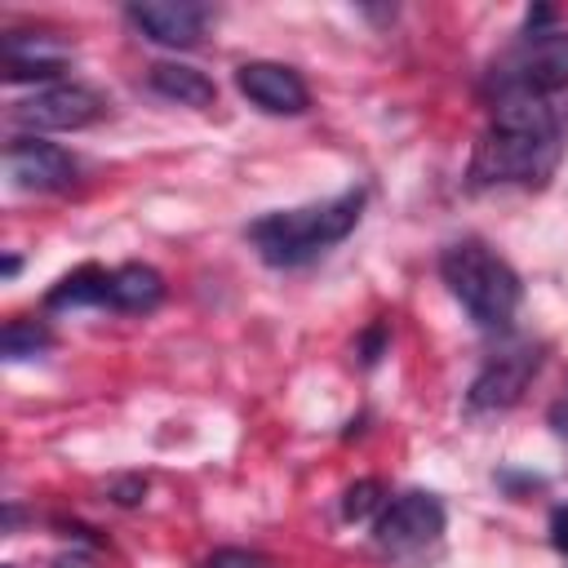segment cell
<instances>
[{
  "instance_id": "ba28073f",
  "label": "cell",
  "mask_w": 568,
  "mask_h": 568,
  "mask_svg": "<svg viewBox=\"0 0 568 568\" xmlns=\"http://www.w3.org/2000/svg\"><path fill=\"white\" fill-rule=\"evenodd\" d=\"M209 18H213V9L209 4H195V0H142V4H129V22L146 40L169 44V49L200 44Z\"/></svg>"
},
{
  "instance_id": "5b68a950",
  "label": "cell",
  "mask_w": 568,
  "mask_h": 568,
  "mask_svg": "<svg viewBox=\"0 0 568 568\" xmlns=\"http://www.w3.org/2000/svg\"><path fill=\"white\" fill-rule=\"evenodd\" d=\"M106 115V98L89 84H75V80H58V84H40L31 98L13 102L9 106V124L13 129H27V138L36 133H49V129H84L93 120Z\"/></svg>"
},
{
  "instance_id": "30bf717a",
  "label": "cell",
  "mask_w": 568,
  "mask_h": 568,
  "mask_svg": "<svg viewBox=\"0 0 568 568\" xmlns=\"http://www.w3.org/2000/svg\"><path fill=\"white\" fill-rule=\"evenodd\" d=\"M235 84L253 106H262L271 115H302L311 106V93H306L302 75L284 62H244L235 71Z\"/></svg>"
},
{
  "instance_id": "d6986e66",
  "label": "cell",
  "mask_w": 568,
  "mask_h": 568,
  "mask_svg": "<svg viewBox=\"0 0 568 568\" xmlns=\"http://www.w3.org/2000/svg\"><path fill=\"white\" fill-rule=\"evenodd\" d=\"M546 422L555 426V435H564V439H568V382H564V390L555 395V404L546 408Z\"/></svg>"
},
{
  "instance_id": "4fadbf2b",
  "label": "cell",
  "mask_w": 568,
  "mask_h": 568,
  "mask_svg": "<svg viewBox=\"0 0 568 568\" xmlns=\"http://www.w3.org/2000/svg\"><path fill=\"white\" fill-rule=\"evenodd\" d=\"M164 297V280L155 266H142V262H124L111 271V311H124V315H142V311H155Z\"/></svg>"
},
{
  "instance_id": "7c38bea8",
  "label": "cell",
  "mask_w": 568,
  "mask_h": 568,
  "mask_svg": "<svg viewBox=\"0 0 568 568\" xmlns=\"http://www.w3.org/2000/svg\"><path fill=\"white\" fill-rule=\"evenodd\" d=\"M49 311H71V306H111V271L98 262L75 266L71 275H62L49 293H44Z\"/></svg>"
},
{
  "instance_id": "e0dca14e",
  "label": "cell",
  "mask_w": 568,
  "mask_h": 568,
  "mask_svg": "<svg viewBox=\"0 0 568 568\" xmlns=\"http://www.w3.org/2000/svg\"><path fill=\"white\" fill-rule=\"evenodd\" d=\"M204 568H271V559H262L257 550L226 546V550H213V555L204 559Z\"/></svg>"
},
{
  "instance_id": "6da1fadb",
  "label": "cell",
  "mask_w": 568,
  "mask_h": 568,
  "mask_svg": "<svg viewBox=\"0 0 568 568\" xmlns=\"http://www.w3.org/2000/svg\"><path fill=\"white\" fill-rule=\"evenodd\" d=\"M564 151V124L550 98L501 93L470 155V186H541Z\"/></svg>"
},
{
  "instance_id": "277c9868",
  "label": "cell",
  "mask_w": 568,
  "mask_h": 568,
  "mask_svg": "<svg viewBox=\"0 0 568 568\" xmlns=\"http://www.w3.org/2000/svg\"><path fill=\"white\" fill-rule=\"evenodd\" d=\"M568 89V31L559 27H528L515 49H506L493 62L488 93H532V98H555Z\"/></svg>"
},
{
  "instance_id": "8992f818",
  "label": "cell",
  "mask_w": 568,
  "mask_h": 568,
  "mask_svg": "<svg viewBox=\"0 0 568 568\" xmlns=\"http://www.w3.org/2000/svg\"><path fill=\"white\" fill-rule=\"evenodd\" d=\"M373 532L386 555L413 559L444 537V506L435 493H399L390 506H382Z\"/></svg>"
},
{
  "instance_id": "2e32d148",
  "label": "cell",
  "mask_w": 568,
  "mask_h": 568,
  "mask_svg": "<svg viewBox=\"0 0 568 568\" xmlns=\"http://www.w3.org/2000/svg\"><path fill=\"white\" fill-rule=\"evenodd\" d=\"M373 510H382V484L377 479H359L346 488V501H342V515L346 519H368Z\"/></svg>"
},
{
  "instance_id": "ac0fdd59",
  "label": "cell",
  "mask_w": 568,
  "mask_h": 568,
  "mask_svg": "<svg viewBox=\"0 0 568 568\" xmlns=\"http://www.w3.org/2000/svg\"><path fill=\"white\" fill-rule=\"evenodd\" d=\"M550 546L568 559V506H555V515H550Z\"/></svg>"
},
{
  "instance_id": "5bb4252c",
  "label": "cell",
  "mask_w": 568,
  "mask_h": 568,
  "mask_svg": "<svg viewBox=\"0 0 568 568\" xmlns=\"http://www.w3.org/2000/svg\"><path fill=\"white\" fill-rule=\"evenodd\" d=\"M151 89L173 98V102H182V106H200V111L217 102V84L204 71L182 67V62H155L151 67Z\"/></svg>"
},
{
  "instance_id": "9c48e42d",
  "label": "cell",
  "mask_w": 568,
  "mask_h": 568,
  "mask_svg": "<svg viewBox=\"0 0 568 568\" xmlns=\"http://www.w3.org/2000/svg\"><path fill=\"white\" fill-rule=\"evenodd\" d=\"M4 173L22 191H62L75 182V160L44 138H13L4 146Z\"/></svg>"
},
{
  "instance_id": "7a4b0ae2",
  "label": "cell",
  "mask_w": 568,
  "mask_h": 568,
  "mask_svg": "<svg viewBox=\"0 0 568 568\" xmlns=\"http://www.w3.org/2000/svg\"><path fill=\"white\" fill-rule=\"evenodd\" d=\"M359 209H364V191H342V195L320 200V204L280 209V213H266L248 226V244L257 248V257L266 266H284V271L306 266L355 231Z\"/></svg>"
},
{
  "instance_id": "8fae6325",
  "label": "cell",
  "mask_w": 568,
  "mask_h": 568,
  "mask_svg": "<svg viewBox=\"0 0 568 568\" xmlns=\"http://www.w3.org/2000/svg\"><path fill=\"white\" fill-rule=\"evenodd\" d=\"M62 67H67V53L62 49H44V36H36V40H27L18 31L4 36V80L9 84H22V80H36V89L40 84H58Z\"/></svg>"
},
{
  "instance_id": "3957f363",
  "label": "cell",
  "mask_w": 568,
  "mask_h": 568,
  "mask_svg": "<svg viewBox=\"0 0 568 568\" xmlns=\"http://www.w3.org/2000/svg\"><path fill=\"white\" fill-rule=\"evenodd\" d=\"M439 275L479 328H488V333L510 328V320L524 302V284L497 248H488L484 240H457L439 253Z\"/></svg>"
},
{
  "instance_id": "52a82bcc",
  "label": "cell",
  "mask_w": 568,
  "mask_h": 568,
  "mask_svg": "<svg viewBox=\"0 0 568 568\" xmlns=\"http://www.w3.org/2000/svg\"><path fill=\"white\" fill-rule=\"evenodd\" d=\"M537 368H541V351H537L532 342L501 346V351L488 355L484 368L475 373V382H470V390H466V404H470L475 413L510 408V404L528 390V382L537 377Z\"/></svg>"
},
{
  "instance_id": "9a60e30c",
  "label": "cell",
  "mask_w": 568,
  "mask_h": 568,
  "mask_svg": "<svg viewBox=\"0 0 568 568\" xmlns=\"http://www.w3.org/2000/svg\"><path fill=\"white\" fill-rule=\"evenodd\" d=\"M49 342H53V337H49V328H44V324H36V320H9V324H4V337H0L4 359H27V355L44 351Z\"/></svg>"
}]
</instances>
